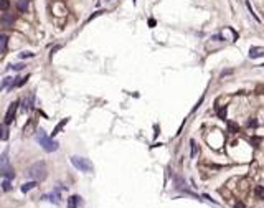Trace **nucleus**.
<instances>
[{"label": "nucleus", "mask_w": 264, "mask_h": 208, "mask_svg": "<svg viewBox=\"0 0 264 208\" xmlns=\"http://www.w3.org/2000/svg\"><path fill=\"white\" fill-rule=\"evenodd\" d=\"M7 43H8V36L0 35V53H4V51L7 50Z\"/></svg>", "instance_id": "2eb2a0df"}, {"label": "nucleus", "mask_w": 264, "mask_h": 208, "mask_svg": "<svg viewBox=\"0 0 264 208\" xmlns=\"http://www.w3.org/2000/svg\"><path fill=\"white\" fill-rule=\"evenodd\" d=\"M216 112H218V116H220L221 119H226V108L225 106H223V108H218L216 106Z\"/></svg>", "instance_id": "6ab92c4d"}, {"label": "nucleus", "mask_w": 264, "mask_h": 208, "mask_svg": "<svg viewBox=\"0 0 264 208\" xmlns=\"http://www.w3.org/2000/svg\"><path fill=\"white\" fill-rule=\"evenodd\" d=\"M101 13H103V12H101V10H99V12H94V13H93V15H91V17H89V22H91V20H93V18H96L97 15H101Z\"/></svg>", "instance_id": "cd10ccee"}, {"label": "nucleus", "mask_w": 264, "mask_h": 208, "mask_svg": "<svg viewBox=\"0 0 264 208\" xmlns=\"http://www.w3.org/2000/svg\"><path fill=\"white\" fill-rule=\"evenodd\" d=\"M231 129L235 131V132H238V131H239V129H238V126H236L235 122H229V131H231Z\"/></svg>", "instance_id": "a878e982"}, {"label": "nucleus", "mask_w": 264, "mask_h": 208, "mask_svg": "<svg viewBox=\"0 0 264 208\" xmlns=\"http://www.w3.org/2000/svg\"><path fill=\"white\" fill-rule=\"evenodd\" d=\"M251 142H253L254 147H257V145H259V142H261V139H259V137H253V140H251Z\"/></svg>", "instance_id": "393cba45"}, {"label": "nucleus", "mask_w": 264, "mask_h": 208, "mask_svg": "<svg viewBox=\"0 0 264 208\" xmlns=\"http://www.w3.org/2000/svg\"><path fill=\"white\" fill-rule=\"evenodd\" d=\"M235 208H244V205H243V203H239V201H238V203H235Z\"/></svg>", "instance_id": "c85d7f7f"}, {"label": "nucleus", "mask_w": 264, "mask_h": 208, "mask_svg": "<svg viewBox=\"0 0 264 208\" xmlns=\"http://www.w3.org/2000/svg\"><path fill=\"white\" fill-rule=\"evenodd\" d=\"M248 126H249V127H257V126H259V122H257V119L251 117L249 121H248Z\"/></svg>", "instance_id": "4be33fe9"}, {"label": "nucleus", "mask_w": 264, "mask_h": 208, "mask_svg": "<svg viewBox=\"0 0 264 208\" xmlns=\"http://www.w3.org/2000/svg\"><path fill=\"white\" fill-rule=\"evenodd\" d=\"M18 104H20V101H13V103L8 106L7 114H5V124H7V126H10L12 122H13L15 114H17V109H18Z\"/></svg>", "instance_id": "20e7f679"}, {"label": "nucleus", "mask_w": 264, "mask_h": 208, "mask_svg": "<svg viewBox=\"0 0 264 208\" xmlns=\"http://www.w3.org/2000/svg\"><path fill=\"white\" fill-rule=\"evenodd\" d=\"M43 198H46V200H50L51 203H56V205H58V203H60V201H61V197H60V193H58V190L55 192V193L45 195V197H43Z\"/></svg>", "instance_id": "1a4fd4ad"}, {"label": "nucleus", "mask_w": 264, "mask_h": 208, "mask_svg": "<svg viewBox=\"0 0 264 208\" xmlns=\"http://www.w3.org/2000/svg\"><path fill=\"white\" fill-rule=\"evenodd\" d=\"M28 7H30L28 0H18V4H17L18 12H27V10H28Z\"/></svg>", "instance_id": "9b49d317"}, {"label": "nucleus", "mask_w": 264, "mask_h": 208, "mask_svg": "<svg viewBox=\"0 0 264 208\" xmlns=\"http://www.w3.org/2000/svg\"><path fill=\"white\" fill-rule=\"evenodd\" d=\"M10 165V159H8V150H5L4 154H0V167Z\"/></svg>", "instance_id": "4468645a"}, {"label": "nucleus", "mask_w": 264, "mask_h": 208, "mask_svg": "<svg viewBox=\"0 0 264 208\" xmlns=\"http://www.w3.org/2000/svg\"><path fill=\"white\" fill-rule=\"evenodd\" d=\"M79 203H81V197H78V195H73L68 198V208H78Z\"/></svg>", "instance_id": "0eeeda50"}, {"label": "nucleus", "mask_w": 264, "mask_h": 208, "mask_svg": "<svg viewBox=\"0 0 264 208\" xmlns=\"http://www.w3.org/2000/svg\"><path fill=\"white\" fill-rule=\"evenodd\" d=\"M35 56V53H32V51H25V53H21L20 58H33Z\"/></svg>", "instance_id": "b1692460"}, {"label": "nucleus", "mask_w": 264, "mask_h": 208, "mask_svg": "<svg viewBox=\"0 0 264 208\" xmlns=\"http://www.w3.org/2000/svg\"><path fill=\"white\" fill-rule=\"evenodd\" d=\"M196 152H198V147H196V142L195 140H190V154H192V157H195Z\"/></svg>", "instance_id": "f3484780"}, {"label": "nucleus", "mask_w": 264, "mask_h": 208, "mask_svg": "<svg viewBox=\"0 0 264 208\" xmlns=\"http://www.w3.org/2000/svg\"><path fill=\"white\" fill-rule=\"evenodd\" d=\"M46 175H48V169H46V164H45V162H35V164L28 169V177L33 178V180H36V182L45 180Z\"/></svg>", "instance_id": "f03ea898"}, {"label": "nucleus", "mask_w": 264, "mask_h": 208, "mask_svg": "<svg viewBox=\"0 0 264 208\" xmlns=\"http://www.w3.org/2000/svg\"><path fill=\"white\" fill-rule=\"evenodd\" d=\"M8 139V126L7 124H0V140H7Z\"/></svg>", "instance_id": "9d476101"}, {"label": "nucleus", "mask_w": 264, "mask_h": 208, "mask_svg": "<svg viewBox=\"0 0 264 208\" xmlns=\"http://www.w3.org/2000/svg\"><path fill=\"white\" fill-rule=\"evenodd\" d=\"M36 140H38L40 145H41L46 152H55V150H58V147H60V144H58L56 140H53V137H48L46 132L43 129L36 131Z\"/></svg>", "instance_id": "f257e3e1"}, {"label": "nucleus", "mask_w": 264, "mask_h": 208, "mask_svg": "<svg viewBox=\"0 0 264 208\" xmlns=\"http://www.w3.org/2000/svg\"><path fill=\"white\" fill-rule=\"evenodd\" d=\"M2 190H5V192H10V190H12L10 180H7V178H5L4 182H2Z\"/></svg>", "instance_id": "a211bd4d"}, {"label": "nucleus", "mask_w": 264, "mask_h": 208, "mask_svg": "<svg viewBox=\"0 0 264 208\" xmlns=\"http://www.w3.org/2000/svg\"><path fill=\"white\" fill-rule=\"evenodd\" d=\"M33 103H35V93H30L28 97L23 99V109H25V111H32V109H33Z\"/></svg>", "instance_id": "423d86ee"}, {"label": "nucleus", "mask_w": 264, "mask_h": 208, "mask_svg": "<svg viewBox=\"0 0 264 208\" xmlns=\"http://www.w3.org/2000/svg\"><path fill=\"white\" fill-rule=\"evenodd\" d=\"M71 164L74 165L78 170H81V172H86V173H91L94 170V165L93 162L89 160V159L86 157H79V155H73L71 157Z\"/></svg>", "instance_id": "7ed1b4c3"}, {"label": "nucleus", "mask_w": 264, "mask_h": 208, "mask_svg": "<svg viewBox=\"0 0 264 208\" xmlns=\"http://www.w3.org/2000/svg\"><path fill=\"white\" fill-rule=\"evenodd\" d=\"M261 48H251L249 50V58H259V56H264V53H259Z\"/></svg>", "instance_id": "dca6fc26"}, {"label": "nucleus", "mask_w": 264, "mask_h": 208, "mask_svg": "<svg viewBox=\"0 0 264 208\" xmlns=\"http://www.w3.org/2000/svg\"><path fill=\"white\" fill-rule=\"evenodd\" d=\"M256 197L264 200V187H256Z\"/></svg>", "instance_id": "aec40b11"}, {"label": "nucleus", "mask_w": 264, "mask_h": 208, "mask_svg": "<svg viewBox=\"0 0 264 208\" xmlns=\"http://www.w3.org/2000/svg\"><path fill=\"white\" fill-rule=\"evenodd\" d=\"M35 187H36V180H33V182H27V183H23L20 190L23 192V193H27V192H30L32 188H35Z\"/></svg>", "instance_id": "ddd939ff"}, {"label": "nucleus", "mask_w": 264, "mask_h": 208, "mask_svg": "<svg viewBox=\"0 0 264 208\" xmlns=\"http://www.w3.org/2000/svg\"><path fill=\"white\" fill-rule=\"evenodd\" d=\"M155 25H157V22H155L153 18H150V20H149V27H150V28H153Z\"/></svg>", "instance_id": "bb28decb"}, {"label": "nucleus", "mask_w": 264, "mask_h": 208, "mask_svg": "<svg viewBox=\"0 0 264 208\" xmlns=\"http://www.w3.org/2000/svg\"><path fill=\"white\" fill-rule=\"evenodd\" d=\"M25 68V65H23V63H17V65H12V69H13V71H20V69H23Z\"/></svg>", "instance_id": "5701e85b"}, {"label": "nucleus", "mask_w": 264, "mask_h": 208, "mask_svg": "<svg viewBox=\"0 0 264 208\" xmlns=\"http://www.w3.org/2000/svg\"><path fill=\"white\" fill-rule=\"evenodd\" d=\"M68 121H69V117H66V119H63L61 122H58V124H56V127H55V129H53V132H51V137H55L56 134H60V131L63 129V127L66 126V124H68Z\"/></svg>", "instance_id": "6e6552de"}, {"label": "nucleus", "mask_w": 264, "mask_h": 208, "mask_svg": "<svg viewBox=\"0 0 264 208\" xmlns=\"http://www.w3.org/2000/svg\"><path fill=\"white\" fill-rule=\"evenodd\" d=\"M0 175L7 180H13L15 178V170L12 169V165H5V167H0Z\"/></svg>", "instance_id": "39448f33"}, {"label": "nucleus", "mask_w": 264, "mask_h": 208, "mask_svg": "<svg viewBox=\"0 0 264 208\" xmlns=\"http://www.w3.org/2000/svg\"><path fill=\"white\" fill-rule=\"evenodd\" d=\"M13 22H15V17H12V15H2V18H0V23H4L5 27L12 25Z\"/></svg>", "instance_id": "f8f14e48"}, {"label": "nucleus", "mask_w": 264, "mask_h": 208, "mask_svg": "<svg viewBox=\"0 0 264 208\" xmlns=\"http://www.w3.org/2000/svg\"><path fill=\"white\" fill-rule=\"evenodd\" d=\"M10 7V2L8 0H0V10H7Z\"/></svg>", "instance_id": "412c9836"}]
</instances>
